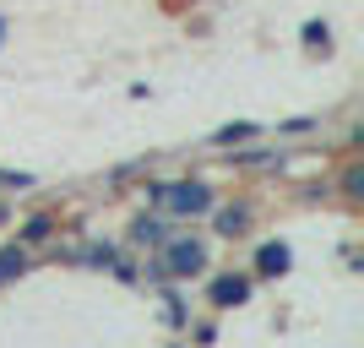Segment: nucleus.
Returning <instances> with one entry per match:
<instances>
[{
	"label": "nucleus",
	"mask_w": 364,
	"mask_h": 348,
	"mask_svg": "<svg viewBox=\"0 0 364 348\" xmlns=\"http://www.w3.org/2000/svg\"><path fill=\"white\" fill-rule=\"evenodd\" d=\"M158 207L174 212V218H185V212H201V207H207V191H201V185H174V191L158 196Z\"/></svg>",
	"instance_id": "obj_1"
},
{
	"label": "nucleus",
	"mask_w": 364,
	"mask_h": 348,
	"mask_svg": "<svg viewBox=\"0 0 364 348\" xmlns=\"http://www.w3.org/2000/svg\"><path fill=\"white\" fill-rule=\"evenodd\" d=\"M168 267H174V273H196L201 267V245H174V251H168Z\"/></svg>",
	"instance_id": "obj_2"
},
{
	"label": "nucleus",
	"mask_w": 364,
	"mask_h": 348,
	"mask_svg": "<svg viewBox=\"0 0 364 348\" xmlns=\"http://www.w3.org/2000/svg\"><path fill=\"white\" fill-rule=\"evenodd\" d=\"M240 300H245V278H223L213 288V305H240Z\"/></svg>",
	"instance_id": "obj_3"
},
{
	"label": "nucleus",
	"mask_w": 364,
	"mask_h": 348,
	"mask_svg": "<svg viewBox=\"0 0 364 348\" xmlns=\"http://www.w3.org/2000/svg\"><path fill=\"white\" fill-rule=\"evenodd\" d=\"M261 267H267V273H283V267H289V251H283V245H267V251H261Z\"/></svg>",
	"instance_id": "obj_4"
},
{
	"label": "nucleus",
	"mask_w": 364,
	"mask_h": 348,
	"mask_svg": "<svg viewBox=\"0 0 364 348\" xmlns=\"http://www.w3.org/2000/svg\"><path fill=\"white\" fill-rule=\"evenodd\" d=\"M16 267H22V251H6V256H0V278H11Z\"/></svg>",
	"instance_id": "obj_5"
}]
</instances>
